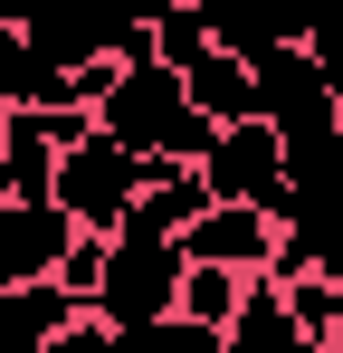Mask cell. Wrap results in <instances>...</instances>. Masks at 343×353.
Listing matches in <instances>:
<instances>
[{
  "instance_id": "obj_1",
  "label": "cell",
  "mask_w": 343,
  "mask_h": 353,
  "mask_svg": "<svg viewBox=\"0 0 343 353\" xmlns=\"http://www.w3.org/2000/svg\"><path fill=\"white\" fill-rule=\"evenodd\" d=\"M86 124L105 143H124V153H143V163H200V143H210V124L191 115V96H181V77L163 58L114 67L96 86V105H86Z\"/></svg>"
},
{
  "instance_id": "obj_2",
  "label": "cell",
  "mask_w": 343,
  "mask_h": 353,
  "mask_svg": "<svg viewBox=\"0 0 343 353\" xmlns=\"http://www.w3.org/2000/svg\"><path fill=\"white\" fill-rule=\"evenodd\" d=\"M181 239L143 230V220H124V230L105 239V277H96V296H86V315L96 325H114V334H134V325H163L172 296H181Z\"/></svg>"
},
{
  "instance_id": "obj_3",
  "label": "cell",
  "mask_w": 343,
  "mask_h": 353,
  "mask_svg": "<svg viewBox=\"0 0 343 353\" xmlns=\"http://www.w3.org/2000/svg\"><path fill=\"white\" fill-rule=\"evenodd\" d=\"M124 0H29L19 10V39H29V58L57 67V77H76V96L96 105V86L114 77L124 58Z\"/></svg>"
},
{
  "instance_id": "obj_4",
  "label": "cell",
  "mask_w": 343,
  "mask_h": 353,
  "mask_svg": "<svg viewBox=\"0 0 343 353\" xmlns=\"http://www.w3.org/2000/svg\"><path fill=\"white\" fill-rule=\"evenodd\" d=\"M143 153H124V143H105L96 124L57 153V172H48V210L67 220V230H86V239H114L124 230V210L143 201Z\"/></svg>"
},
{
  "instance_id": "obj_5",
  "label": "cell",
  "mask_w": 343,
  "mask_h": 353,
  "mask_svg": "<svg viewBox=\"0 0 343 353\" xmlns=\"http://www.w3.org/2000/svg\"><path fill=\"white\" fill-rule=\"evenodd\" d=\"M200 191L210 201H238V210H277L286 201V153H277V134L248 115V124H220L210 143H200Z\"/></svg>"
},
{
  "instance_id": "obj_6",
  "label": "cell",
  "mask_w": 343,
  "mask_h": 353,
  "mask_svg": "<svg viewBox=\"0 0 343 353\" xmlns=\"http://www.w3.org/2000/svg\"><path fill=\"white\" fill-rule=\"evenodd\" d=\"M181 258H191V268H229V277H267L277 220H267V210H238V201H210V210L181 230Z\"/></svg>"
},
{
  "instance_id": "obj_7",
  "label": "cell",
  "mask_w": 343,
  "mask_h": 353,
  "mask_svg": "<svg viewBox=\"0 0 343 353\" xmlns=\"http://www.w3.org/2000/svg\"><path fill=\"white\" fill-rule=\"evenodd\" d=\"M67 220H57L48 201H0V296L10 287H39L57 258H67Z\"/></svg>"
},
{
  "instance_id": "obj_8",
  "label": "cell",
  "mask_w": 343,
  "mask_h": 353,
  "mask_svg": "<svg viewBox=\"0 0 343 353\" xmlns=\"http://www.w3.org/2000/svg\"><path fill=\"white\" fill-rule=\"evenodd\" d=\"M76 315H86V305L67 287H48V277H39V287H10L0 296V353H48V334H67Z\"/></svg>"
},
{
  "instance_id": "obj_9",
  "label": "cell",
  "mask_w": 343,
  "mask_h": 353,
  "mask_svg": "<svg viewBox=\"0 0 343 353\" xmlns=\"http://www.w3.org/2000/svg\"><path fill=\"white\" fill-rule=\"evenodd\" d=\"M181 96H191V115L210 124V134H220V124H248V115H258V77H248L238 58H220V48L181 67Z\"/></svg>"
},
{
  "instance_id": "obj_10",
  "label": "cell",
  "mask_w": 343,
  "mask_h": 353,
  "mask_svg": "<svg viewBox=\"0 0 343 353\" xmlns=\"http://www.w3.org/2000/svg\"><path fill=\"white\" fill-rule=\"evenodd\" d=\"M210 19V48L238 67H258V58H277V48H295L286 39V19H277V0H220V10H200Z\"/></svg>"
},
{
  "instance_id": "obj_11",
  "label": "cell",
  "mask_w": 343,
  "mask_h": 353,
  "mask_svg": "<svg viewBox=\"0 0 343 353\" xmlns=\"http://www.w3.org/2000/svg\"><path fill=\"white\" fill-rule=\"evenodd\" d=\"M220 353H315L295 325H286V305L267 277H248V296H238V315L220 325Z\"/></svg>"
},
{
  "instance_id": "obj_12",
  "label": "cell",
  "mask_w": 343,
  "mask_h": 353,
  "mask_svg": "<svg viewBox=\"0 0 343 353\" xmlns=\"http://www.w3.org/2000/svg\"><path fill=\"white\" fill-rule=\"evenodd\" d=\"M238 296H248V277H229V268H181V296H172V315L220 334L229 315H238Z\"/></svg>"
},
{
  "instance_id": "obj_13",
  "label": "cell",
  "mask_w": 343,
  "mask_h": 353,
  "mask_svg": "<svg viewBox=\"0 0 343 353\" xmlns=\"http://www.w3.org/2000/svg\"><path fill=\"white\" fill-rule=\"evenodd\" d=\"M153 58H163L172 77H181V67H191V58H210V19H200V10H181V0H172L163 19H153Z\"/></svg>"
},
{
  "instance_id": "obj_14",
  "label": "cell",
  "mask_w": 343,
  "mask_h": 353,
  "mask_svg": "<svg viewBox=\"0 0 343 353\" xmlns=\"http://www.w3.org/2000/svg\"><path fill=\"white\" fill-rule=\"evenodd\" d=\"M124 353H220V334L210 325H181V315H163V325H134V334H114Z\"/></svg>"
},
{
  "instance_id": "obj_15",
  "label": "cell",
  "mask_w": 343,
  "mask_h": 353,
  "mask_svg": "<svg viewBox=\"0 0 343 353\" xmlns=\"http://www.w3.org/2000/svg\"><path fill=\"white\" fill-rule=\"evenodd\" d=\"M295 48H305V67H315V86H324V96L343 105V10H324V19H315Z\"/></svg>"
},
{
  "instance_id": "obj_16",
  "label": "cell",
  "mask_w": 343,
  "mask_h": 353,
  "mask_svg": "<svg viewBox=\"0 0 343 353\" xmlns=\"http://www.w3.org/2000/svg\"><path fill=\"white\" fill-rule=\"evenodd\" d=\"M96 277H105V239H86V230H76V239H67V258L48 268V287H67L76 305H86V296H96Z\"/></svg>"
},
{
  "instance_id": "obj_17",
  "label": "cell",
  "mask_w": 343,
  "mask_h": 353,
  "mask_svg": "<svg viewBox=\"0 0 343 353\" xmlns=\"http://www.w3.org/2000/svg\"><path fill=\"white\" fill-rule=\"evenodd\" d=\"M48 353H124V344H114V325H96V315H76L67 334H48Z\"/></svg>"
},
{
  "instance_id": "obj_18",
  "label": "cell",
  "mask_w": 343,
  "mask_h": 353,
  "mask_svg": "<svg viewBox=\"0 0 343 353\" xmlns=\"http://www.w3.org/2000/svg\"><path fill=\"white\" fill-rule=\"evenodd\" d=\"M324 10H343V0H277V19H286V39H305Z\"/></svg>"
},
{
  "instance_id": "obj_19",
  "label": "cell",
  "mask_w": 343,
  "mask_h": 353,
  "mask_svg": "<svg viewBox=\"0 0 343 353\" xmlns=\"http://www.w3.org/2000/svg\"><path fill=\"white\" fill-rule=\"evenodd\" d=\"M324 287H334V353H343V268L324 277Z\"/></svg>"
},
{
  "instance_id": "obj_20",
  "label": "cell",
  "mask_w": 343,
  "mask_h": 353,
  "mask_svg": "<svg viewBox=\"0 0 343 353\" xmlns=\"http://www.w3.org/2000/svg\"><path fill=\"white\" fill-rule=\"evenodd\" d=\"M19 10H29V0H0V29H19Z\"/></svg>"
},
{
  "instance_id": "obj_21",
  "label": "cell",
  "mask_w": 343,
  "mask_h": 353,
  "mask_svg": "<svg viewBox=\"0 0 343 353\" xmlns=\"http://www.w3.org/2000/svg\"><path fill=\"white\" fill-rule=\"evenodd\" d=\"M334 153H343V105H334Z\"/></svg>"
},
{
  "instance_id": "obj_22",
  "label": "cell",
  "mask_w": 343,
  "mask_h": 353,
  "mask_svg": "<svg viewBox=\"0 0 343 353\" xmlns=\"http://www.w3.org/2000/svg\"><path fill=\"white\" fill-rule=\"evenodd\" d=\"M181 10H220V0H181Z\"/></svg>"
},
{
  "instance_id": "obj_23",
  "label": "cell",
  "mask_w": 343,
  "mask_h": 353,
  "mask_svg": "<svg viewBox=\"0 0 343 353\" xmlns=\"http://www.w3.org/2000/svg\"><path fill=\"white\" fill-rule=\"evenodd\" d=\"M0 143H10V105H0Z\"/></svg>"
}]
</instances>
